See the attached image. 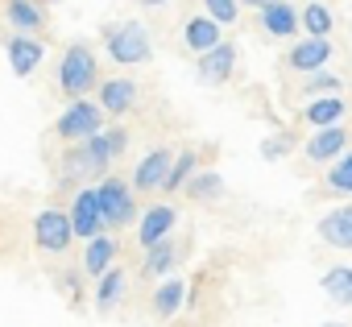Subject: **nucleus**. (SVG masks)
I'll use <instances>...</instances> for the list:
<instances>
[{
    "label": "nucleus",
    "mask_w": 352,
    "mask_h": 327,
    "mask_svg": "<svg viewBox=\"0 0 352 327\" xmlns=\"http://www.w3.org/2000/svg\"><path fill=\"white\" fill-rule=\"evenodd\" d=\"M58 87H63V95H71V104L87 100L100 87V63H96L91 46H83V42L67 46V54L58 63Z\"/></svg>",
    "instance_id": "nucleus-1"
},
{
    "label": "nucleus",
    "mask_w": 352,
    "mask_h": 327,
    "mask_svg": "<svg viewBox=\"0 0 352 327\" xmlns=\"http://www.w3.org/2000/svg\"><path fill=\"white\" fill-rule=\"evenodd\" d=\"M104 46H108V58L120 63V67H137L149 58V34L141 21H124V25H108L104 30Z\"/></svg>",
    "instance_id": "nucleus-2"
},
{
    "label": "nucleus",
    "mask_w": 352,
    "mask_h": 327,
    "mask_svg": "<svg viewBox=\"0 0 352 327\" xmlns=\"http://www.w3.org/2000/svg\"><path fill=\"white\" fill-rule=\"evenodd\" d=\"M54 133H58L63 141L83 145L87 137L104 133V108H100L96 100H75V104H67V112L54 120Z\"/></svg>",
    "instance_id": "nucleus-3"
},
{
    "label": "nucleus",
    "mask_w": 352,
    "mask_h": 327,
    "mask_svg": "<svg viewBox=\"0 0 352 327\" xmlns=\"http://www.w3.org/2000/svg\"><path fill=\"white\" fill-rule=\"evenodd\" d=\"M96 191H100V212H104L108 228H124L137 220V199H133V187L124 179H104Z\"/></svg>",
    "instance_id": "nucleus-4"
},
{
    "label": "nucleus",
    "mask_w": 352,
    "mask_h": 327,
    "mask_svg": "<svg viewBox=\"0 0 352 327\" xmlns=\"http://www.w3.org/2000/svg\"><path fill=\"white\" fill-rule=\"evenodd\" d=\"M71 228H75V236H83V240H96V236H104V212H100V191L96 187H79L75 191V203H71Z\"/></svg>",
    "instance_id": "nucleus-5"
},
{
    "label": "nucleus",
    "mask_w": 352,
    "mask_h": 327,
    "mask_svg": "<svg viewBox=\"0 0 352 327\" xmlns=\"http://www.w3.org/2000/svg\"><path fill=\"white\" fill-rule=\"evenodd\" d=\"M34 240H38V249H46V253H67V245L75 240L71 212H58V207L42 212V216L34 220Z\"/></svg>",
    "instance_id": "nucleus-6"
},
{
    "label": "nucleus",
    "mask_w": 352,
    "mask_h": 327,
    "mask_svg": "<svg viewBox=\"0 0 352 327\" xmlns=\"http://www.w3.org/2000/svg\"><path fill=\"white\" fill-rule=\"evenodd\" d=\"M170 149H153V153H145L141 161H137V170H133V187L141 191V195H153V191H162L166 187V179H170Z\"/></svg>",
    "instance_id": "nucleus-7"
},
{
    "label": "nucleus",
    "mask_w": 352,
    "mask_h": 327,
    "mask_svg": "<svg viewBox=\"0 0 352 327\" xmlns=\"http://www.w3.org/2000/svg\"><path fill=\"white\" fill-rule=\"evenodd\" d=\"M327 58H331V42L327 38H302L298 46H290L286 67H294L302 75H315V71H327Z\"/></svg>",
    "instance_id": "nucleus-8"
},
{
    "label": "nucleus",
    "mask_w": 352,
    "mask_h": 327,
    "mask_svg": "<svg viewBox=\"0 0 352 327\" xmlns=\"http://www.w3.org/2000/svg\"><path fill=\"white\" fill-rule=\"evenodd\" d=\"M195 71H199V79H204V83H228V79H232V71H236V46H232V42H220L216 50L199 54Z\"/></svg>",
    "instance_id": "nucleus-9"
},
{
    "label": "nucleus",
    "mask_w": 352,
    "mask_h": 327,
    "mask_svg": "<svg viewBox=\"0 0 352 327\" xmlns=\"http://www.w3.org/2000/svg\"><path fill=\"white\" fill-rule=\"evenodd\" d=\"M174 207L170 203H153L145 216H141V228H137V240L145 245V249H153V245H162V240H170V228H174Z\"/></svg>",
    "instance_id": "nucleus-10"
},
{
    "label": "nucleus",
    "mask_w": 352,
    "mask_h": 327,
    "mask_svg": "<svg viewBox=\"0 0 352 327\" xmlns=\"http://www.w3.org/2000/svg\"><path fill=\"white\" fill-rule=\"evenodd\" d=\"M42 54H46V46H42L38 38H25V34H13V38H9V67H13L17 79H30V75L38 71Z\"/></svg>",
    "instance_id": "nucleus-11"
},
{
    "label": "nucleus",
    "mask_w": 352,
    "mask_h": 327,
    "mask_svg": "<svg viewBox=\"0 0 352 327\" xmlns=\"http://www.w3.org/2000/svg\"><path fill=\"white\" fill-rule=\"evenodd\" d=\"M348 149V128L331 124V128H315L311 141H307V157L311 161H340Z\"/></svg>",
    "instance_id": "nucleus-12"
},
{
    "label": "nucleus",
    "mask_w": 352,
    "mask_h": 327,
    "mask_svg": "<svg viewBox=\"0 0 352 327\" xmlns=\"http://www.w3.org/2000/svg\"><path fill=\"white\" fill-rule=\"evenodd\" d=\"M261 30L270 38H294L302 25H298V9L290 5V0H274V5L261 9Z\"/></svg>",
    "instance_id": "nucleus-13"
},
{
    "label": "nucleus",
    "mask_w": 352,
    "mask_h": 327,
    "mask_svg": "<svg viewBox=\"0 0 352 327\" xmlns=\"http://www.w3.org/2000/svg\"><path fill=\"white\" fill-rule=\"evenodd\" d=\"M319 240L331 249H352V203H344L319 220Z\"/></svg>",
    "instance_id": "nucleus-14"
},
{
    "label": "nucleus",
    "mask_w": 352,
    "mask_h": 327,
    "mask_svg": "<svg viewBox=\"0 0 352 327\" xmlns=\"http://www.w3.org/2000/svg\"><path fill=\"white\" fill-rule=\"evenodd\" d=\"M96 104H100L104 112H112V116H124V112L137 104V83H133V79H104Z\"/></svg>",
    "instance_id": "nucleus-15"
},
{
    "label": "nucleus",
    "mask_w": 352,
    "mask_h": 327,
    "mask_svg": "<svg viewBox=\"0 0 352 327\" xmlns=\"http://www.w3.org/2000/svg\"><path fill=\"white\" fill-rule=\"evenodd\" d=\"M183 42H187V50H195V54H208V50H216L224 38H220V25L204 13V17H191L187 25H183Z\"/></svg>",
    "instance_id": "nucleus-16"
},
{
    "label": "nucleus",
    "mask_w": 352,
    "mask_h": 327,
    "mask_svg": "<svg viewBox=\"0 0 352 327\" xmlns=\"http://www.w3.org/2000/svg\"><path fill=\"white\" fill-rule=\"evenodd\" d=\"M112 261H116V245H112V236H96V240H87V253H83V273H87V278H104L108 269H116Z\"/></svg>",
    "instance_id": "nucleus-17"
},
{
    "label": "nucleus",
    "mask_w": 352,
    "mask_h": 327,
    "mask_svg": "<svg viewBox=\"0 0 352 327\" xmlns=\"http://www.w3.org/2000/svg\"><path fill=\"white\" fill-rule=\"evenodd\" d=\"M344 112H348V104L340 100V95H319V100H311L307 104V124H315V128H331V124H340L344 120Z\"/></svg>",
    "instance_id": "nucleus-18"
},
{
    "label": "nucleus",
    "mask_w": 352,
    "mask_h": 327,
    "mask_svg": "<svg viewBox=\"0 0 352 327\" xmlns=\"http://www.w3.org/2000/svg\"><path fill=\"white\" fill-rule=\"evenodd\" d=\"M9 25L25 38H34V30H42V5L38 0H9Z\"/></svg>",
    "instance_id": "nucleus-19"
},
{
    "label": "nucleus",
    "mask_w": 352,
    "mask_h": 327,
    "mask_svg": "<svg viewBox=\"0 0 352 327\" xmlns=\"http://www.w3.org/2000/svg\"><path fill=\"white\" fill-rule=\"evenodd\" d=\"M323 294L340 306H352V265H331L323 273Z\"/></svg>",
    "instance_id": "nucleus-20"
},
{
    "label": "nucleus",
    "mask_w": 352,
    "mask_h": 327,
    "mask_svg": "<svg viewBox=\"0 0 352 327\" xmlns=\"http://www.w3.org/2000/svg\"><path fill=\"white\" fill-rule=\"evenodd\" d=\"M298 25L307 30V38H327V34H331V25H336V17H331V9H327V5L311 0L307 9H298Z\"/></svg>",
    "instance_id": "nucleus-21"
},
{
    "label": "nucleus",
    "mask_w": 352,
    "mask_h": 327,
    "mask_svg": "<svg viewBox=\"0 0 352 327\" xmlns=\"http://www.w3.org/2000/svg\"><path fill=\"white\" fill-rule=\"evenodd\" d=\"M174 265H179V245H174V240H162V245H153L149 253H145V273L149 278H162V273H170Z\"/></svg>",
    "instance_id": "nucleus-22"
},
{
    "label": "nucleus",
    "mask_w": 352,
    "mask_h": 327,
    "mask_svg": "<svg viewBox=\"0 0 352 327\" xmlns=\"http://www.w3.org/2000/svg\"><path fill=\"white\" fill-rule=\"evenodd\" d=\"M195 174H199V157H195V149H187V153H179V157L170 161V179H166L162 191H179V187H187Z\"/></svg>",
    "instance_id": "nucleus-23"
},
{
    "label": "nucleus",
    "mask_w": 352,
    "mask_h": 327,
    "mask_svg": "<svg viewBox=\"0 0 352 327\" xmlns=\"http://www.w3.org/2000/svg\"><path fill=\"white\" fill-rule=\"evenodd\" d=\"M183 302H187V286H183V282H162V286L153 290V311H157L162 319H170Z\"/></svg>",
    "instance_id": "nucleus-24"
},
{
    "label": "nucleus",
    "mask_w": 352,
    "mask_h": 327,
    "mask_svg": "<svg viewBox=\"0 0 352 327\" xmlns=\"http://www.w3.org/2000/svg\"><path fill=\"white\" fill-rule=\"evenodd\" d=\"M120 294H124V269H108V273L100 278V290H96V306H100V311H112Z\"/></svg>",
    "instance_id": "nucleus-25"
},
{
    "label": "nucleus",
    "mask_w": 352,
    "mask_h": 327,
    "mask_svg": "<svg viewBox=\"0 0 352 327\" xmlns=\"http://www.w3.org/2000/svg\"><path fill=\"white\" fill-rule=\"evenodd\" d=\"M187 195L191 199H216V195H224V179L216 170H204V174H195L187 183Z\"/></svg>",
    "instance_id": "nucleus-26"
},
{
    "label": "nucleus",
    "mask_w": 352,
    "mask_h": 327,
    "mask_svg": "<svg viewBox=\"0 0 352 327\" xmlns=\"http://www.w3.org/2000/svg\"><path fill=\"white\" fill-rule=\"evenodd\" d=\"M327 187L340 191V195H352V153H344L340 161H331L327 170Z\"/></svg>",
    "instance_id": "nucleus-27"
},
{
    "label": "nucleus",
    "mask_w": 352,
    "mask_h": 327,
    "mask_svg": "<svg viewBox=\"0 0 352 327\" xmlns=\"http://www.w3.org/2000/svg\"><path fill=\"white\" fill-rule=\"evenodd\" d=\"M204 5H208V17L216 25H232L236 13H241V0H204Z\"/></svg>",
    "instance_id": "nucleus-28"
},
{
    "label": "nucleus",
    "mask_w": 352,
    "mask_h": 327,
    "mask_svg": "<svg viewBox=\"0 0 352 327\" xmlns=\"http://www.w3.org/2000/svg\"><path fill=\"white\" fill-rule=\"evenodd\" d=\"M340 91V79L331 75V71H315V75H307V95H336Z\"/></svg>",
    "instance_id": "nucleus-29"
},
{
    "label": "nucleus",
    "mask_w": 352,
    "mask_h": 327,
    "mask_svg": "<svg viewBox=\"0 0 352 327\" xmlns=\"http://www.w3.org/2000/svg\"><path fill=\"white\" fill-rule=\"evenodd\" d=\"M290 145H294V137H290V133H282V137H270V141L261 145V153H265V157L274 161V157H282V153H286Z\"/></svg>",
    "instance_id": "nucleus-30"
},
{
    "label": "nucleus",
    "mask_w": 352,
    "mask_h": 327,
    "mask_svg": "<svg viewBox=\"0 0 352 327\" xmlns=\"http://www.w3.org/2000/svg\"><path fill=\"white\" fill-rule=\"evenodd\" d=\"M104 141L112 145V153H116V157L129 149V133H124V128H104Z\"/></svg>",
    "instance_id": "nucleus-31"
},
{
    "label": "nucleus",
    "mask_w": 352,
    "mask_h": 327,
    "mask_svg": "<svg viewBox=\"0 0 352 327\" xmlns=\"http://www.w3.org/2000/svg\"><path fill=\"white\" fill-rule=\"evenodd\" d=\"M63 290L75 298V294H79V278H75V273H63Z\"/></svg>",
    "instance_id": "nucleus-32"
},
{
    "label": "nucleus",
    "mask_w": 352,
    "mask_h": 327,
    "mask_svg": "<svg viewBox=\"0 0 352 327\" xmlns=\"http://www.w3.org/2000/svg\"><path fill=\"white\" fill-rule=\"evenodd\" d=\"M241 5H253V9H257V13H261V9H265V5H274V0H241Z\"/></svg>",
    "instance_id": "nucleus-33"
},
{
    "label": "nucleus",
    "mask_w": 352,
    "mask_h": 327,
    "mask_svg": "<svg viewBox=\"0 0 352 327\" xmlns=\"http://www.w3.org/2000/svg\"><path fill=\"white\" fill-rule=\"evenodd\" d=\"M141 5H149V9H153V5H166V0H141Z\"/></svg>",
    "instance_id": "nucleus-34"
},
{
    "label": "nucleus",
    "mask_w": 352,
    "mask_h": 327,
    "mask_svg": "<svg viewBox=\"0 0 352 327\" xmlns=\"http://www.w3.org/2000/svg\"><path fill=\"white\" fill-rule=\"evenodd\" d=\"M38 5H63V0H38Z\"/></svg>",
    "instance_id": "nucleus-35"
},
{
    "label": "nucleus",
    "mask_w": 352,
    "mask_h": 327,
    "mask_svg": "<svg viewBox=\"0 0 352 327\" xmlns=\"http://www.w3.org/2000/svg\"><path fill=\"white\" fill-rule=\"evenodd\" d=\"M323 327H344V323H323Z\"/></svg>",
    "instance_id": "nucleus-36"
}]
</instances>
